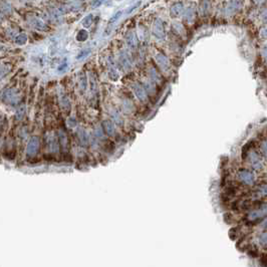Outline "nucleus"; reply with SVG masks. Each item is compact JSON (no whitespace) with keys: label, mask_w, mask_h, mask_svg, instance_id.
Segmentation results:
<instances>
[{"label":"nucleus","mask_w":267,"mask_h":267,"mask_svg":"<svg viewBox=\"0 0 267 267\" xmlns=\"http://www.w3.org/2000/svg\"><path fill=\"white\" fill-rule=\"evenodd\" d=\"M81 82H82V89L86 90V76H82V78H81Z\"/></svg>","instance_id":"nucleus-25"},{"label":"nucleus","mask_w":267,"mask_h":267,"mask_svg":"<svg viewBox=\"0 0 267 267\" xmlns=\"http://www.w3.org/2000/svg\"><path fill=\"white\" fill-rule=\"evenodd\" d=\"M78 138L83 145H86L89 143V137H87L85 130H79L78 131Z\"/></svg>","instance_id":"nucleus-19"},{"label":"nucleus","mask_w":267,"mask_h":267,"mask_svg":"<svg viewBox=\"0 0 267 267\" xmlns=\"http://www.w3.org/2000/svg\"><path fill=\"white\" fill-rule=\"evenodd\" d=\"M238 178L240 181L246 185H252L254 183L253 174L247 170H240L238 172Z\"/></svg>","instance_id":"nucleus-3"},{"label":"nucleus","mask_w":267,"mask_h":267,"mask_svg":"<svg viewBox=\"0 0 267 267\" xmlns=\"http://www.w3.org/2000/svg\"><path fill=\"white\" fill-rule=\"evenodd\" d=\"M32 25L35 27L36 29H39V30H44L47 28V26L45 25V23H43V21H41L40 19L38 18H34L32 20Z\"/></svg>","instance_id":"nucleus-12"},{"label":"nucleus","mask_w":267,"mask_h":267,"mask_svg":"<svg viewBox=\"0 0 267 267\" xmlns=\"http://www.w3.org/2000/svg\"><path fill=\"white\" fill-rule=\"evenodd\" d=\"M102 130H104V132L108 136H114V134H116V128H114V125L112 121H110V120L102 121Z\"/></svg>","instance_id":"nucleus-8"},{"label":"nucleus","mask_w":267,"mask_h":267,"mask_svg":"<svg viewBox=\"0 0 267 267\" xmlns=\"http://www.w3.org/2000/svg\"><path fill=\"white\" fill-rule=\"evenodd\" d=\"M132 87H133L134 93H135V95L141 102L147 101V93L143 86H141L140 83H134Z\"/></svg>","instance_id":"nucleus-4"},{"label":"nucleus","mask_w":267,"mask_h":267,"mask_svg":"<svg viewBox=\"0 0 267 267\" xmlns=\"http://www.w3.org/2000/svg\"><path fill=\"white\" fill-rule=\"evenodd\" d=\"M119 62L124 70H130L132 66V62L130 55L126 51H122L119 55Z\"/></svg>","instance_id":"nucleus-6"},{"label":"nucleus","mask_w":267,"mask_h":267,"mask_svg":"<svg viewBox=\"0 0 267 267\" xmlns=\"http://www.w3.org/2000/svg\"><path fill=\"white\" fill-rule=\"evenodd\" d=\"M112 118L114 120V122H116V124L118 126H123L124 125L123 118H122L121 114L118 113V110H114V112L112 113Z\"/></svg>","instance_id":"nucleus-14"},{"label":"nucleus","mask_w":267,"mask_h":267,"mask_svg":"<svg viewBox=\"0 0 267 267\" xmlns=\"http://www.w3.org/2000/svg\"><path fill=\"white\" fill-rule=\"evenodd\" d=\"M93 20H94V15H93V14L86 15V16L82 19V25H83V27H86V28L90 27L91 23H93Z\"/></svg>","instance_id":"nucleus-17"},{"label":"nucleus","mask_w":267,"mask_h":267,"mask_svg":"<svg viewBox=\"0 0 267 267\" xmlns=\"http://www.w3.org/2000/svg\"><path fill=\"white\" fill-rule=\"evenodd\" d=\"M250 158H251V162H252V166L255 168V169H260V168L262 167L261 161H260V159H259L256 153H251Z\"/></svg>","instance_id":"nucleus-10"},{"label":"nucleus","mask_w":267,"mask_h":267,"mask_svg":"<svg viewBox=\"0 0 267 267\" xmlns=\"http://www.w3.org/2000/svg\"><path fill=\"white\" fill-rule=\"evenodd\" d=\"M26 41H27V37H26L25 34H19V35L16 37V43L17 44H24Z\"/></svg>","instance_id":"nucleus-22"},{"label":"nucleus","mask_w":267,"mask_h":267,"mask_svg":"<svg viewBox=\"0 0 267 267\" xmlns=\"http://www.w3.org/2000/svg\"><path fill=\"white\" fill-rule=\"evenodd\" d=\"M251 147H252V142L247 143V144H246V146L243 148V150H242V154L244 155V154H246V153H248V151L250 150Z\"/></svg>","instance_id":"nucleus-24"},{"label":"nucleus","mask_w":267,"mask_h":267,"mask_svg":"<svg viewBox=\"0 0 267 267\" xmlns=\"http://www.w3.org/2000/svg\"><path fill=\"white\" fill-rule=\"evenodd\" d=\"M155 59H156V62H157L158 66L161 67L162 70H167L168 68H169V66H170L169 60H168L167 57L164 54H162V53H158V54H156Z\"/></svg>","instance_id":"nucleus-9"},{"label":"nucleus","mask_w":267,"mask_h":267,"mask_svg":"<svg viewBox=\"0 0 267 267\" xmlns=\"http://www.w3.org/2000/svg\"><path fill=\"white\" fill-rule=\"evenodd\" d=\"M93 5H94V7L100 6V5H102V1H94V2H93Z\"/></svg>","instance_id":"nucleus-27"},{"label":"nucleus","mask_w":267,"mask_h":267,"mask_svg":"<svg viewBox=\"0 0 267 267\" xmlns=\"http://www.w3.org/2000/svg\"><path fill=\"white\" fill-rule=\"evenodd\" d=\"M75 38H76V40L79 41V42H83V41H86L87 38H89V32H87L86 29L79 30L78 34H76Z\"/></svg>","instance_id":"nucleus-11"},{"label":"nucleus","mask_w":267,"mask_h":267,"mask_svg":"<svg viewBox=\"0 0 267 267\" xmlns=\"http://www.w3.org/2000/svg\"><path fill=\"white\" fill-rule=\"evenodd\" d=\"M24 114H25V106L22 105V106H20L18 108V110H17V113H16V118H17V120H22L23 119V117H24Z\"/></svg>","instance_id":"nucleus-20"},{"label":"nucleus","mask_w":267,"mask_h":267,"mask_svg":"<svg viewBox=\"0 0 267 267\" xmlns=\"http://www.w3.org/2000/svg\"><path fill=\"white\" fill-rule=\"evenodd\" d=\"M153 34L156 38L160 40H163L166 36L165 26H164V22L160 18H157L153 26Z\"/></svg>","instance_id":"nucleus-1"},{"label":"nucleus","mask_w":267,"mask_h":267,"mask_svg":"<svg viewBox=\"0 0 267 267\" xmlns=\"http://www.w3.org/2000/svg\"><path fill=\"white\" fill-rule=\"evenodd\" d=\"M183 12H184V5L182 2H175L170 8V15L173 18L180 17Z\"/></svg>","instance_id":"nucleus-5"},{"label":"nucleus","mask_w":267,"mask_h":267,"mask_svg":"<svg viewBox=\"0 0 267 267\" xmlns=\"http://www.w3.org/2000/svg\"><path fill=\"white\" fill-rule=\"evenodd\" d=\"M194 18H195V10L193 8H188L185 13L184 19L188 22H192Z\"/></svg>","instance_id":"nucleus-13"},{"label":"nucleus","mask_w":267,"mask_h":267,"mask_svg":"<svg viewBox=\"0 0 267 267\" xmlns=\"http://www.w3.org/2000/svg\"><path fill=\"white\" fill-rule=\"evenodd\" d=\"M40 142L38 137H32L28 142L27 149H26V154L28 156H34L37 154L38 150H39Z\"/></svg>","instance_id":"nucleus-2"},{"label":"nucleus","mask_w":267,"mask_h":267,"mask_svg":"<svg viewBox=\"0 0 267 267\" xmlns=\"http://www.w3.org/2000/svg\"><path fill=\"white\" fill-rule=\"evenodd\" d=\"M122 13H123V12H122V11H118L117 13H114V14L113 15V16L110 17V21H109V22H110V24L114 23V22H116V21L118 20V19H119V18L121 17Z\"/></svg>","instance_id":"nucleus-23"},{"label":"nucleus","mask_w":267,"mask_h":267,"mask_svg":"<svg viewBox=\"0 0 267 267\" xmlns=\"http://www.w3.org/2000/svg\"><path fill=\"white\" fill-rule=\"evenodd\" d=\"M66 67H67V63H66V62H64L63 64H62V66H60L58 67V70H59V71H62V70H64V68H66Z\"/></svg>","instance_id":"nucleus-26"},{"label":"nucleus","mask_w":267,"mask_h":267,"mask_svg":"<svg viewBox=\"0 0 267 267\" xmlns=\"http://www.w3.org/2000/svg\"><path fill=\"white\" fill-rule=\"evenodd\" d=\"M126 41H127L128 46L131 49H136L138 46V38L134 31H129L126 34Z\"/></svg>","instance_id":"nucleus-7"},{"label":"nucleus","mask_w":267,"mask_h":267,"mask_svg":"<svg viewBox=\"0 0 267 267\" xmlns=\"http://www.w3.org/2000/svg\"><path fill=\"white\" fill-rule=\"evenodd\" d=\"M91 52V49L90 48H86V49H82L76 56V59H82L83 57H86L87 55H90V53Z\"/></svg>","instance_id":"nucleus-21"},{"label":"nucleus","mask_w":267,"mask_h":267,"mask_svg":"<svg viewBox=\"0 0 267 267\" xmlns=\"http://www.w3.org/2000/svg\"><path fill=\"white\" fill-rule=\"evenodd\" d=\"M58 139H59L60 147H62V149H66L67 147V137H66V135L63 132H60L59 136H58Z\"/></svg>","instance_id":"nucleus-16"},{"label":"nucleus","mask_w":267,"mask_h":267,"mask_svg":"<svg viewBox=\"0 0 267 267\" xmlns=\"http://www.w3.org/2000/svg\"><path fill=\"white\" fill-rule=\"evenodd\" d=\"M109 78H110V81H113V82H116V81L119 79L120 74H119V72H118V70H116V68H114V67L110 68V71H109Z\"/></svg>","instance_id":"nucleus-18"},{"label":"nucleus","mask_w":267,"mask_h":267,"mask_svg":"<svg viewBox=\"0 0 267 267\" xmlns=\"http://www.w3.org/2000/svg\"><path fill=\"white\" fill-rule=\"evenodd\" d=\"M149 74H150L151 79H153V81H155V82H160L162 79L161 75H160V74L155 70L154 67H152L150 70V71H149Z\"/></svg>","instance_id":"nucleus-15"}]
</instances>
